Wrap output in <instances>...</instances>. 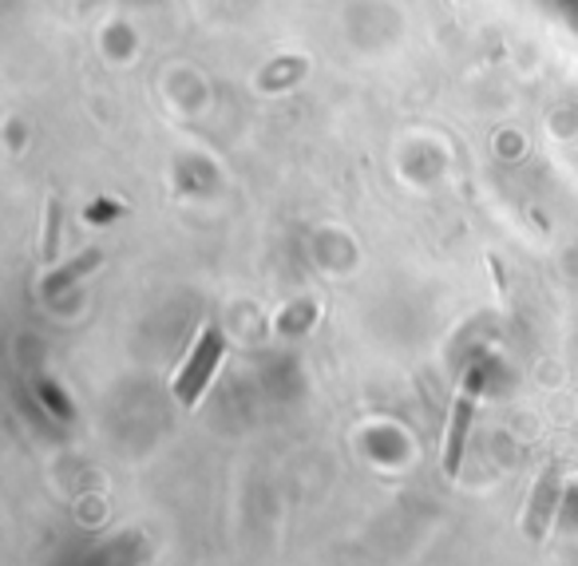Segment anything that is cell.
<instances>
[{"instance_id": "cell-4", "label": "cell", "mask_w": 578, "mask_h": 566, "mask_svg": "<svg viewBox=\"0 0 578 566\" xmlns=\"http://www.w3.org/2000/svg\"><path fill=\"white\" fill-rule=\"evenodd\" d=\"M100 262H104V254H100V250H83L76 262H68V266H60L56 274H48V278H44V293H60L63 286H72L76 278H83V274H88V269H95Z\"/></svg>"}, {"instance_id": "cell-3", "label": "cell", "mask_w": 578, "mask_h": 566, "mask_svg": "<svg viewBox=\"0 0 578 566\" xmlns=\"http://www.w3.org/2000/svg\"><path fill=\"white\" fill-rule=\"evenodd\" d=\"M558 492H563V467L551 463L547 472L539 475V484H535V492H531V504H527V515H523V535L531 539V543H539V539L547 535Z\"/></svg>"}, {"instance_id": "cell-5", "label": "cell", "mask_w": 578, "mask_h": 566, "mask_svg": "<svg viewBox=\"0 0 578 566\" xmlns=\"http://www.w3.org/2000/svg\"><path fill=\"white\" fill-rule=\"evenodd\" d=\"M60 246V203H48V227H44V262H53Z\"/></svg>"}, {"instance_id": "cell-2", "label": "cell", "mask_w": 578, "mask_h": 566, "mask_svg": "<svg viewBox=\"0 0 578 566\" xmlns=\"http://www.w3.org/2000/svg\"><path fill=\"white\" fill-rule=\"evenodd\" d=\"M479 389H484V369H472L464 377V389H460V396H455V404H452V420H448V436H444V472L448 475H460V460H464L467 432H472Z\"/></svg>"}, {"instance_id": "cell-1", "label": "cell", "mask_w": 578, "mask_h": 566, "mask_svg": "<svg viewBox=\"0 0 578 566\" xmlns=\"http://www.w3.org/2000/svg\"><path fill=\"white\" fill-rule=\"evenodd\" d=\"M222 357H227V340H222V333H218L215 325H207V330L198 333L195 349H190V357H186V365L175 377V401L183 404V408H195L198 396L207 392L215 369L222 365Z\"/></svg>"}]
</instances>
